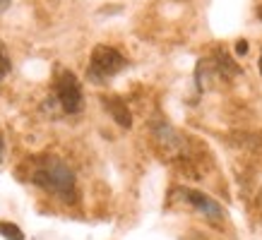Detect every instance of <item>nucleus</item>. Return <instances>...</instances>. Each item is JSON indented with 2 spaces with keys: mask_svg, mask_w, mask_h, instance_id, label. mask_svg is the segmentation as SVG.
Returning <instances> with one entry per match:
<instances>
[{
  "mask_svg": "<svg viewBox=\"0 0 262 240\" xmlns=\"http://www.w3.org/2000/svg\"><path fill=\"white\" fill-rule=\"evenodd\" d=\"M106 108L108 113L113 115L116 123H120L123 128H130L133 125V118H130V111H127V106L120 101V99H106Z\"/></svg>",
  "mask_w": 262,
  "mask_h": 240,
  "instance_id": "nucleus-5",
  "label": "nucleus"
},
{
  "mask_svg": "<svg viewBox=\"0 0 262 240\" xmlns=\"http://www.w3.org/2000/svg\"><path fill=\"white\" fill-rule=\"evenodd\" d=\"M8 72H10V58L3 53V46H0V80H3Z\"/></svg>",
  "mask_w": 262,
  "mask_h": 240,
  "instance_id": "nucleus-7",
  "label": "nucleus"
},
{
  "mask_svg": "<svg viewBox=\"0 0 262 240\" xmlns=\"http://www.w3.org/2000/svg\"><path fill=\"white\" fill-rule=\"evenodd\" d=\"M257 17H260V19H262V5H260V10H257Z\"/></svg>",
  "mask_w": 262,
  "mask_h": 240,
  "instance_id": "nucleus-9",
  "label": "nucleus"
},
{
  "mask_svg": "<svg viewBox=\"0 0 262 240\" xmlns=\"http://www.w3.org/2000/svg\"><path fill=\"white\" fill-rule=\"evenodd\" d=\"M56 94H58V101H60L65 113H80L82 111V87H80V82H77V77H75L70 70L60 72L58 84H56Z\"/></svg>",
  "mask_w": 262,
  "mask_h": 240,
  "instance_id": "nucleus-3",
  "label": "nucleus"
},
{
  "mask_svg": "<svg viewBox=\"0 0 262 240\" xmlns=\"http://www.w3.org/2000/svg\"><path fill=\"white\" fill-rule=\"evenodd\" d=\"M125 67V58L120 56L116 48L111 46H96L92 51V65H89V75L94 80H106L118 75Z\"/></svg>",
  "mask_w": 262,
  "mask_h": 240,
  "instance_id": "nucleus-2",
  "label": "nucleus"
},
{
  "mask_svg": "<svg viewBox=\"0 0 262 240\" xmlns=\"http://www.w3.org/2000/svg\"><path fill=\"white\" fill-rule=\"evenodd\" d=\"M236 53H238V56H246L248 53V41H238V43H236Z\"/></svg>",
  "mask_w": 262,
  "mask_h": 240,
  "instance_id": "nucleus-8",
  "label": "nucleus"
},
{
  "mask_svg": "<svg viewBox=\"0 0 262 240\" xmlns=\"http://www.w3.org/2000/svg\"><path fill=\"white\" fill-rule=\"evenodd\" d=\"M185 195H188V202H190L192 207L198 209V211H202L205 216H209V219H222L224 216L222 204H216L212 197H207V195L195 192V190H185Z\"/></svg>",
  "mask_w": 262,
  "mask_h": 240,
  "instance_id": "nucleus-4",
  "label": "nucleus"
},
{
  "mask_svg": "<svg viewBox=\"0 0 262 240\" xmlns=\"http://www.w3.org/2000/svg\"><path fill=\"white\" fill-rule=\"evenodd\" d=\"M0 235L5 240H24L22 228L15 224H10V221H0Z\"/></svg>",
  "mask_w": 262,
  "mask_h": 240,
  "instance_id": "nucleus-6",
  "label": "nucleus"
},
{
  "mask_svg": "<svg viewBox=\"0 0 262 240\" xmlns=\"http://www.w3.org/2000/svg\"><path fill=\"white\" fill-rule=\"evenodd\" d=\"M32 180L43 190L63 197L65 202L75 200V173L65 161L56 159V156H48V159L41 161L39 168L34 171Z\"/></svg>",
  "mask_w": 262,
  "mask_h": 240,
  "instance_id": "nucleus-1",
  "label": "nucleus"
},
{
  "mask_svg": "<svg viewBox=\"0 0 262 240\" xmlns=\"http://www.w3.org/2000/svg\"><path fill=\"white\" fill-rule=\"evenodd\" d=\"M0 156H3V139H0Z\"/></svg>",
  "mask_w": 262,
  "mask_h": 240,
  "instance_id": "nucleus-10",
  "label": "nucleus"
},
{
  "mask_svg": "<svg viewBox=\"0 0 262 240\" xmlns=\"http://www.w3.org/2000/svg\"><path fill=\"white\" fill-rule=\"evenodd\" d=\"M260 75H262V58H260Z\"/></svg>",
  "mask_w": 262,
  "mask_h": 240,
  "instance_id": "nucleus-11",
  "label": "nucleus"
}]
</instances>
